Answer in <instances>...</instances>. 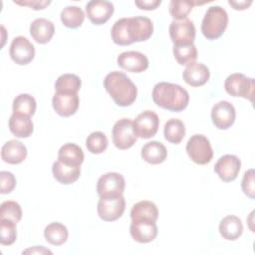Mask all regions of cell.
Masks as SVG:
<instances>
[{"label":"cell","mask_w":255,"mask_h":255,"mask_svg":"<svg viewBox=\"0 0 255 255\" xmlns=\"http://www.w3.org/2000/svg\"><path fill=\"white\" fill-rule=\"evenodd\" d=\"M114 10V5L110 1L92 0L86 5L87 16L95 25L105 24L112 17Z\"/></svg>","instance_id":"cell-16"},{"label":"cell","mask_w":255,"mask_h":255,"mask_svg":"<svg viewBox=\"0 0 255 255\" xmlns=\"http://www.w3.org/2000/svg\"><path fill=\"white\" fill-rule=\"evenodd\" d=\"M52 172L57 181L62 184H72L81 175L80 166L69 165L60 160H56L52 165Z\"/></svg>","instance_id":"cell-22"},{"label":"cell","mask_w":255,"mask_h":255,"mask_svg":"<svg viewBox=\"0 0 255 255\" xmlns=\"http://www.w3.org/2000/svg\"><path fill=\"white\" fill-rule=\"evenodd\" d=\"M9 54L11 59L18 65H27L35 57V47L34 45L25 37L18 36L13 39Z\"/></svg>","instance_id":"cell-13"},{"label":"cell","mask_w":255,"mask_h":255,"mask_svg":"<svg viewBox=\"0 0 255 255\" xmlns=\"http://www.w3.org/2000/svg\"><path fill=\"white\" fill-rule=\"evenodd\" d=\"M236 112L232 104L227 101L216 103L211 110V120L218 129H227L235 122Z\"/></svg>","instance_id":"cell-14"},{"label":"cell","mask_w":255,"mask_h":255,"mask_svg":"<svg viewBox=\"0 0 255 255\" xmlns=\"http://www.w3.org/2000/svg\"><path fill=\"white\" fill-rule=\"evenodd\" d=\"M104 87L120 107H128L136 99L137 89L135 85L122 72L114 71L109 73L104 80Z\"/></svg>","instance_id":"cell-3"},{"label":"cell","mask_w":255,"mask_h":255,"mask_svg":"<svg viewBox=\"0 0 255 255\" xmlns=\"http://www.w3.org/2000/svg\"><path fill=\"white\" fill-rule=\"evenodd\" d=\"M9 129L16 137H28L34 130L31 117L12 114L9 119Z\"/></svg>","instance_id":"cell-25"},{"label":"cell","mask_w":255,"mask_h":255,"mask_svg":"<svg viewBox=\"0 0 255 255\" xmlns=\"http://www.w3.org/2000/svg\"><path fill=\"white\" fill-rule=\"evenodd\" d=\"M27 156L26 146L19 140L11 139L4 143L1 148V158L10 164H19Z\"/></svg>","instance_id":"cell-20"},{"label":"cell","mask_w":255,"mask_h":255,"mask_svg":"<svg viewBox=\"0 0 255 255\" xmlns=\"http://www.w3.org/2000/svg\"><path fill=\"white\" fill-rule=\"evenodd\" d=\"M153 32L151 20L144 16L121 18L115 22L111 30L112 40L115 44L128 46L134 42L146 41Z\"/></svg>","instance_id":"cell-1"},{"label":"cell","mask_w":255,"mask_h":255,"mask_svg":"<svg viewBox=\"0 0 255 255\" xmlns=\"http://www.w3.org/2000/svg\"><path fill=\"white\" fill-rule=\"evenodd\" d=\"M22 218V209L19 203L13 200H7L0 205V219H10L19 222Z\"/></svg>","instance_id":"cell-36"},{"label":"cell","mask_w":255,"mask_h":255,"mask_svg":"<svg viewBox=\"0 0 255 255\" xmlns=\"http://www.w3.org/2000/svg\"><path fill=\"white\" fill-rule=\"evenodd\" d=\"M224 88L227 94L232 97H241L253 102L255 82L253 78L246 77L241 73L229 75L224 83Z\"/></svg>","instance_id":"cell-5"},{"label":"cell","mask_w":255,"mask_h":255,"mask_svg":"<svg viewBox=\"0 0 255 255\" xmlns=\"http://www.w3.org/2000/svg\"><path fill=\"white\" fill-rule=\"evenodd\" d=\"M204 4L197 1L190 0H172L169 3V13L174 20H183L190 13L195 5Z\"/></svg>","instance_id":"cell-32"},{"label":"cell","mask_w":255,"mask_h":255,"mask_svg":"<svg viewBox=\"0 0 255 255\" xmlns=\"http://www.w3.org/2000/svg\"><path fill=\"white\" fill-rule=\"evenodd\" d=\"M220 235L230 241L238 239L243 233V224L239 217L235 215H227L223 217L219 223Z\"/></svg>","instance_id":"cell-23"},{"label":"cell","mask_w":255,"mask_h":255,"mask_svg":"<svg viewBox=\"0 0 255 255\" xmlns=\"http://www.w3.org/2000/svg\"><path fill=\"white\" fill-rule=\"evenodd\" d=\"M170 39L173 45L193 44L195 39V26L191 20H173L168 28Z\"/></svg>","instance_id":"cell-9"},{"label":"cell","mask_w":255,"mask_h":255,"mask_svg":"<svg viewBox=\"0 0 255 255\" xmlns=\"http://www.w3.org/2000/svg\"><path fill=\"white\" fill-rule=\"evenodd\" d=\"M69 236L67 227L60 222H52L48 224L44 230V237L46 241L52 245H63Z\"/></svg>","instance_id":"cell-28"},{"label":"cell","mask_w":255,"mask_h":255,"mask_svg":"<svg viewBox=\"0 0 255 255\" xmlns=\"http://www.w3.org/2000/svg\"><path fill=\"white\" fill-rule=\"evenodd\" d=\"M82 86L81 79L75 74H64L61 75L55 82V91L65 92H76L78 93Z\"/></svg>","instance_id":"cell-34"},{"label":"cell","mask_w":255,"mask_h":255,"mask_svg":"<svg viewBox=\"0 0 255 255\" xmlns=\"http://www.w3.org/2000/svg\"><path fill=\"white\" fill-rule=\"evenodd\" d=\"M135 5L141 10H154L160 5V0H139L134 2Z\"/></svg>","instance_id":"cell-41"},{"label":"cell","mask_w":255,"mask_h":255,"mask_svg":"<svg viewBox=\"0 0 255 255\" xmlns=\"http://www.w3.org/2000/svg\"><path fill=\"white\" fill-rule=\"evenodd\" d=\"M241 168V160L233 154H224L214 165V171L224 182L236 179Z\"/></svg>","instance_id":"cell-15"},{"label":"cell","mask_w":255,"mask_h":255,"mask_svg":"<svg viewBox=\"0 0 255 255\" xmlns=\"http://www.w3.org/2000/svg\"><path fill=\"white\" fill-rule=\"evenodd\" d=\"M136 135L140 138H150L157 132L159 126L158 116L152 111L140 113L132 122Z\"/></svg>","instance_id":"cell-12"},{"label":"cell","mask_w":255,"mask_h":255,"mask_svg":"<svg viewBox=\"0 0 255 255\" xmlns=\"http://www.w3.org/2000/svg\"><path fill=\"white\" fill-rule=\"evenodd\" d=\"M28 254V253H32V254H45V253H49L52 254V251H50L49 249H46L44 246H34L31 248H28L26 250L23 251V254Z\"/></svg>","instance_id":"cell-43"},{"label":"cell","mask_w":255,"mask_h":255,"mask_svg":"<svg viewBox=\"0 0 255 255\" xmlns=\"http://www.w3.org/2000/svg\"><path fill=\"white\" fill-rule=\"evenodd\" d=\"M112 135L113 142L119 149H128L131 147L137 139V135L133 128V123L131 120L127 118L121 119L115 123Z\"/></svg>","instance_id":"cell-7"},{"label":"cell","mask_w":255,"mask_h":255,"mask_svg":"<svg viewBox=\"0 0 255 255\" xmlns=\"http://www.w3.org/2000/svg\"><path fill=\"white\" fill-rule=\"evenodd\" d=\"M0 242L2 245H11L17 238L16 222L10 219H0Z\"/></svg>","instance_id":"cell-37"},{"label":"cell","mask_w":255,"mask_h":255,"mask_svg":"<svg viewBox=\"0 0 255 255\" xmlns=\"http://www.w3.org/2000/svg\"><path fill=\"white\" fill-rule=\"evenodd\" d=\"M0 182H1L0 192L2 194L10 193L15 188L16 178L12 172L3 170L0 172Z\"/></svg>","instance_id":"cell-39"},{"label":"cell","mask_w":255,"mask_h":255,"mask_svg":"<svg viewBox=\"0 0 255 255\" xmlns=\"http://www.w3.org/2000/svg\"><path fill=\"white\" fill-rule=\"evenodd\" d=\"M228 3L235 10H245L252 4V1L251 0H249V1H246V0H244V1H231V0H229Z\"/></svg>","instance_id":"cell-42"},{"label":"cell","mask_w":255,"mask_h":255,"mask_svg":"<svg viewBox=\"0 0 255 255\" xmlns=\"http://www.w3.org/2000/svg\"><path fill=\"white\" fill-rule=\"evenodd\" d=\"M173 56L179 65H187L197 58V49L194 44L173 45Z\"/></svg>","instance_id":"cell-33"},{"label":"cell","mask_w":255,"mask_h":255,"mask_svg":"<svg viewBox=\"0 0 255 255\" xmlns=\"http://www.w3.org/2000/svg\"><path fill=\"white\" fill-rule=\"evenodd\" d=\"M126 181L119 172H107L103 174L97 183V191L100 197L121 196L124 193Z\"/></svg>","instance_id":"cell-8"},{"label":"cell","mask_w":255,"mask_h":255,"mask_svg":"<svg viewBox=\"0 0 255 255\" xmlns=\"http://www.w3.org/2000/svg\"><path fill=\"white\" fill-rule=\"evenodd\" d=\"M210 77L209 69L202 63L191 62L182 73L183 81L191 87H200L207 83Z\"/></svg>","instance_id":"cell-19"},{"label":"cell","mask_w":255,"mask_h":255,"mask_svg":"<svg viewBox=\"0 0 255 255\" xmlns=\"http://www.w3.org/2000/svg\"><path fill=\"white\" fill-rule=\"evenodd\" d=\"M79 96L76 92H56L52 99L55 112L61 117H70L76 114L79 108Z\"/></svg>","instance_id":"cell-11"},{"label":"cell","mask_w":255,"mask_h":255,"mask_svg":"<svg viewBox=\"0 0 255 255\" xmlns=\"http://www.w3.org/2000/svg\"><path fill=\"white\" fill-rule=\"evenodd\" d=\"M241 188L245 195L249 198H255V184H254V170L249 169L245 171L241 182Z\"/></svg>","instance_id":"cell-38"},{"label":"cell","mask_w":255,"mask_h":255,"mask_svg":"<svg viewBox=\"0 0 255 255\" xmlns=\"http://www.w3.org/2000/svg\"><path fill=\"white\" fill-rule=\"evenodd\" d=\"M129 233L132 239L138 243H148L157 236V226L150 220H134L129 226Z\"/></svg>","instance_id":"cell-18"},{"label":"cell","mask_w":255,"mask_h":255,"mask_svg":"<svg viewBox=\"0 0 255 255\" xmlns=\"http://www.w3.org/2000/svg\"><path fill=\"white\" fill-rule=\"evenodd\" d=\"M228 25V14L220 6H211L207 9L202 23L201 32L208 40H215L222 36Z\"/></svg>","instance_id":"cell-4"},{"label":"cell","mask_w":255,"mask_h":255,"mask_svg":"<svg viewBox=\"0 0 255 255\" xmlns=\"http://www.w3.org/2000/svg\"><path fill=\"white\" fill-rule=\"evenodd\" d=\"M131 221L150 220L156 222L158 218V209L156 205L148 200L138 201L132 205L130 210Z\"/></svg>","instance_id":"cell-26"},{"label":"cell","mask_w":255,"mask_h":255,"mask_svg":"<svg viewBox=\"0 0 255 255\" xmlns=\"http://www.w3.org/2000/svg\"><path fill=\"white\" fill-rule=\"evenodd\" d=\"M166 156V147L163 143L156 140L146 142L141 148L142 159L150 164H159L165 160Z\"/></svg>","instance_id":"cell-24"},{"label":"cell","mask_w":255,"mask_h":255,"mask_svg":"<svg viewBox=\"0 0 255 255\" xmlns=\"http://www.w3.org/2000/svg\"><path fill=\"white\" fill-rule=\"evenodd\" d=\"M126 200L123 195L114 197H100L97 210L104 221H115L125 212Z\"/></svg>","instance_id":"cell-10"},{"label":"cell","mask_w":255,"mask_h":255,"mask_svg":"<svg viewBox=\"0 0 255 255\" xmlns=\"http://www.w3.org/2000/svg\"><path fill=\"white\" fill-rule=\"evenodd\" d=\"M117 62L122 69L131 73H141L148 68V59L144 54L137 51L121 53Z\"/></svg>","instance_id":"cell-17"},{"label":"cell","mask_w":255,"mask_h":255,"mask_svg":"<svg viewBox=\"0 0 255 255\" xmlns=\"http://www.w3.org/2000/svg\"><path fill=\"white\" fill-rule=\"evenodd\" d=\"M55 33V26L52 21L45 18H37L30 25V34L39 44L48 43Z\"/></svg>","instance_id":"cell-21"},{"label":"cell","mask_w":255,"mask_h":255,"mask_svg":"<svg viewBox=\"0 0 255 255\" xmlns=\"http://www.w3.org/2000/svg\"><path fill=\"white\" fill-rule=\"evenodd\" d=\"M186 152L190 159L197 164H207L213 157L209 139L203 134H193L186 143Z\"/></svg>","instance_id":"cell-6"},{"label":"cell","mask_w":255,"mask_h":255,"mask_svg":"<svg viewBox=\"0 0 255 255\" xmlns=\"http://www.w3.org/2000/svg\"><path fill=\"white\" fill-rule=\"evenodd\" d=\"M13 114L31 117L35 114L37 104L29 94H20L13 100Z\"/></svg>","instance_id":"cell-30"},{"label":"cell","mask_w":255,"mask_h":255,"mask_svg":"<svg viewBox=\"0 0 255 255\" xmlns=\"http://www.w3.org/2000/svg\"><path fill=\"white\" fill-rule=\"evenodd\" d=\"M84 20V11L78 6H67L61 12V21L68 28L76 29L83 24Z\"/></svg>","instance_id":"cell-31"},{"label":"cell","mask_w":255,"mask_h":255,"mask_svg":"<svg viewBox=\"0 0 255 255\" xmlns=\"http://www.w3.org/2000/svg\"><path fill=\"white\" fill-rule=\"evenodd\" d=\"M164 138L174 144H178L185 135V127L182 121L178 119L168 120L163 128Z\"/></svg>","instance_id":"cell-29"},{"label":"cell","mask_w":255,"mask_h":255,"mask_svg":"<svg viewBox=\"0 0 255 255\" xmlns=\"http://www.w3.org/2000/svg\"><path fill=\"white\" fill-rule=\"evenodd\" d=\"M58 160L69 165L80 166L84 161L83 149L76 143H65L58 151Z\"/></svg>","instance_id":"cell-27"},{"label":"cell","mask_w":255,"mask_h":255,"mask_svg":"<svg viewBox=\"0 0 255 255\" xmlns=\"http://www.w3.org/2000/svg\"><path fill=\"white\" fill-rule=\"evenodd\" d=\"M152 101L154 104L170 112H181L188 106V92L179 85L160 82L152 90Z\"/></svg>","instance_id":"cell-2"},{"label":"cell","mask_w":255,"mask_h":255,"mask_svg":"<svg viewBox=\"0 0 255 255\" xmlns=\"http://www.w3.org/2000/svg\"><path fill=\"white\" fill-rule=\"evenodd\" d=\"M14 3L21 6H28L34 10H41L48 6L51 1H38V0H28V1H14Z\"/></svg>","instance_id":"cell-40"},{"label":"cell","mask_w":255,"mask_h":255,"mask_svg":"<svg viewBox=\"0 0 255 255\" xmlns=\"http://www.w3.org/2000/svg\"><path fill=\"white\" fill-rule=\"evenodd\" d=\"M109 144L108 137L102 131H94L90 133L86 139V146L88 150L94 154L104 152Z\"/></svg>","instance_id":"cell-35"}]
</instances>
